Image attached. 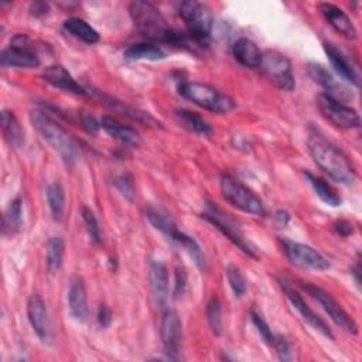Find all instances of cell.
<instances>
[{"label":"cell","instance_id":"cell-16","mask_svg":"<svg viewBox=\"0 0 362 362\" xmlns=\"http://www.w3.org/2000/svg\"><path fill=\"white\" fill-rule=\"evenodd\" d=\"M307 69H308V74L310 76L313 78V81L315 83H318L325 92V95L339 100V102H345L348 99H352V92L345 88L342 83H339L332 75L331 72L322 66L321 64H317V62H310L307 65Z\"/></svg>","mask_w":362,"mask_h":362},{"label":"cell","instance_id":"cell-18","mask_svg":"<svg viewBox=\"0 0 362 362\" xmlns=\"http://www.w3.org/2000/svg\"><path fill=\"white\" fill-rule=\"evenodd\" d=\"M68 308L75 321L83 322L88 317V298L85 283L79 276H72L68 281Z\"/></svg>","mask_w":362,"mask_h":362},{"label":"cell","instance_id":"cell-27","mask_svg":"<svg viewBox=\"0 0 362 362\" xmlns=\"http://www.w3.org/2000/svg\"><path fill=\"white\" fill-rule=\"evenodd\" d=\"M123 55L127 59H147V61H157V59L165 58L164 49L154 42L132 44L124 49Z\"/></svg>","mask_w":362,"mask_h":362},{"label":"cell","instance_id":"cell-41","mask_svg":"<svg viewBox=\"0 0 362 362\" xmlns=\"http://www.w3.org/2000/svg\"><path fill=\"white\" fill-rule=\"evenodd\" d=\"M272 348H274V351L277 352V355H279V358L281 361H288L291 358V355H290V345H288V342H287V339L284 337L276 335Z\"/></svg>","mask_w":362,"mask_h":362},{"label":"cell","instance_id":"cell-1","mask_svg":"<svg viewBox=\"0 0 362 362\" xmlns=\"http://www.w3.org/2000/svg\"><path fill=\"white\" fill-rule=\"evenodd\" d=\"M129 13L134 25L148 40L175 47L187 45L189 38L188 33L185 34L171 28L154 4L141 0L132 1L129 4Z\"/></svg>","mask_w":362,"mask_h":362},{"label":"cell","instance_id":"cell-19","mask_svg":"<svg viewBox=\"0 0 362 362\" xmlns=\"http://www.w3.org/2000/svg\"><path fill=\"white\" fill-rule=\"evenodd\" d=\"M318 8H320L322 17L325 18V21L337 33H339L341 35H344L345 38H349V40H354L356 37V28L342 8H339L338 6H335L332 3H320Z\"/></svg>","mask_w":362,"mask_h":362},{"label":"cell","instance_id":"cell-17","mask_svg":"<svg viewBox=\"0 0 362 362\" xmlns=\"http://www.w3.org/2000/svg\"><path fill=\"white\" fill-rule=\"evenodd\" d=\"M42 79L48 82L51 86L58 88L65 92H71L75 95L85 96L88 95V90L79 85L75 78L62 66V65H48L42 69Z\"/></svg>","mask_w":362,"mask_h":362},{"label":"cell","instance_id":"cell-2","mask_svg":"<svg viewBox=\"0 0 362 362\" xmlns=\"http://www.w3.org/2000/svg\"><path fill=\"white\" fill-rule=\"evenodd\" d=\"M307 144L314 163L329 178L344 185H351L355 181L356 171L349 158L322 134L311 133Z\"/></svg>","mask_w":362,"mask_h":362},{"label":"cell","instance_id":"cell-13","mask_svg":"<svg viewBox=\"0 0 362 362\" xmlns=\"http://www.w3.org/2000/svg\"><path fill=\"white\" fill-rule=\"evenodd\" d=\"M161 342L164 352L168 359L177 361L181 358V339H182V324L175 310H165L160 325Z\"/></svg>","mask_w":362,"mask_h":362},{"label":"cell","instance_id":"cell-32","mask_svg":"<svg viewBox=\"0 0 362 362\" xmlns=\"http://www.w3.org/2000/svg\"><path fill=\"white\" fill-rule=\"evenodd\" d=\"M170 239H173V240H175L177 243H180V245L188 252V255L192 257V260L195 262V264H197L198 267H201V269L205 267V256H204V253H202L199 245L197 243V240H195L194 238L188 236L187 233L181 232V230L177 228V229L170 235Z\"/></svg>","mask_w":362,"mask_h":362},{"label":"cell","instance_id":"cell-44","mask_svg":"<svg viewBox=\"0 0 362 362\" xmlns=\"http://www.w3.org/2000/svg\"><path fill=\"white\" fill-rule=\"evenodd\" d=\"M82 126L90 132V133H96L99 129H100V124H99V120H96L95 117L92 116H83L82 117Z\"/></svg>","mask_w":362,"mask_h":362},{"label":"cell","instance_id":"cell-43","mask_svg":"<svg viewBox=\"0 0 362 362\" xmlns=\"http://www.w3.org/2000/svg\"><path fill=\"white\" fill-rule=\"evenodd\" d=\"M332 228H334V230H335L339 236H344V238H346V236H349V235L354 233V225H352L349 221H346V219H338V221H335L334 225H332Z\"/></svg>","mask_w":362,"mask_h":362},{"label":"cell","instance_id":"cell-24","mask_svg":"<svg viewBox=\"0 0 362 362\" xmlns=\"http://www.w3.org/2000/svg\"><path fill=\"white\" fill-rule=\"evenodd\" d=\"M232 52L235 59L247 68H259L262 61V51L259 47L249 38H238L233 42Z\"/></svg>","mask_w":362,"mask_h":362},{"label":"cell","instance_id":"cell-14","mask_svg":"<svg viewBox=\"0 0 362 362\" xmlns=\"http://www.w3.org/2000/svg\"><path fill=\"white\" fill-rule=\"evenodd\" d=\"M280 286H281V290L283 293L286 294L287 300L290 301V304L298 311V314L301 315V318L311 327L314 328L315 331H318L320 334H322L324 337H327L328 339H334V332L332 329L328 327V324L317 314L314 313L310 305L304 301V298L293 288L290 287L286 281H280Z\"/></svg>","mask_w":362,"mask_h":362},{"label":"cell","instance_id":"cell-15","mask_svg":"<svg viewBox=\"0 0 362 362\" xmlns=\"http://www.w3.org/2000/svg\"><path fill=\"white\" fill-rule=\"evenodd\" d=\"M27 318L34 332L42 342L51 341V321L47 305L38 294H31L27 300Z\"/></svg>","mask_w":362,"mask_h":362},{"label":"cell","instance_id":"cell-10","mask_svg":"<svg viewBox=\"0 0 362 362\" xmlns=\"http://www.w3.org/2000/svg\"><path fill=\"white\" fill-rule=\"evenodd\" d=\"M315 100H317V106H318V110L322 115V117H325L328 122H331L335 127L356 129L361 126V117L354 107H351L325 93H318Z\"/></svg>","mask_w":362,"mask_h":362},{"label":"cell","instance_id":"cell-11","mask_svg":"<svg viewBox=\"0 0 362 362\" xmlns=\"http://www.w3.org/2000/svg\"><path fill=\"white\" fill-rule=\"evenodd\" d=\"M0 64L8 68H37L40 58L30 38L17 34L13 37L10 47L1 51Z\"/></svg>","mask_w":362,"mask_h":362},{"label":"cell","instance_id":"cell-35","mask_svg":"<svg viewBox=\"0 0 362 362\" xmlns=\"http://www.w3.org/2000/svg\"><path fill=\"white\" fill-rule=\"evenodd\" d=\"M206 320L215 335L222 332V308L221 301L216 296H212L206 304Z\"/></svg>","mask_w":362,"mask_h":362},{"label":"cell","instance_id":"cell-40","mask_svg":"<svg viewBox=\"0 0 362 362\" xmlns=\"http://www.w3.org/2000/svg\"><path fill=\"white\" fill-rule=\"evenodd\" d=\"M187 287V272L182 266H175L174 269V297H181Z\"/></svg>","mask_w":362,"mask_h":362},{"label":"cell","instance_id":"cell-31","mask_svg":"<svg viewBox=\"0 0 362 362\" xmlns=\"http://www.w3.org/2000/svg\"><path fill=\"white\" fill-rule=\"evenodd\" d=\"M175 116L184 127H187L188 130H191L194 133L204 134V136L211 133L209 123L195 112H191L188 109H178V110H175Z\"/></svg>","mask_w":362,"mask_h":362},{"label":"cell","instance_id":"cell-12","mask_svg":"<svg viewBox=\"0 0 362 362\" xmlns=\"http://www.w3.org/2000/svg\"><path fill=\"white\" fill-rule=\"evenodd\" d=\"M281 247L287 259L296 266H300L304 269H313L318 272H324L329 269V262L327 260V257H324L320 252H317L314 247L308 245L283 239Z\"/></svg>","mask_w":362,"mask_h":362},{"label":"cell","instance_id":"cell-30","mask_svg":"<svg viewBox=\"0 0 362 362\" xmlns=\"http://www.w3.org/2000/svg\"><path fill=\"white\" fill-rule=\"evenodd\" d=\"M23 226V201L20 197H16L7 205L3 215V233L10 230V233H16Z\"/></svg>","mask_w":362,"mask_h":362},{"label":"cell","instance_id":"cell-47","mask_svg":"<svg viewBox=\"0 0 362 362\" xmlns=\"http://www.w3.org/2000/svg\"><path fill=\"white\" fill-rule=\"evenodd\" d=\"M351 273L354 274L355 281H356V284L359 286V284H361V260H359V259L356 260V263H355L354 267L351 269Z\"/></svg>","mask_w":362,"mask_h":362},{"label":"cell","instance_id":"cell-37","mask_svg":"<svg viewBox=\"0 0 362 362\" xmlns=\"http://www.w3.org/2000/svg\"><path fill=\"white\" fill-rule=\"evenodd\" d=\"M81 214H82V221L85 223V228H86V232L89 235V239L95 245H99L102 238H100V228H99V223H98V219H96L95 214L89 208H86V206L82 208Z\"/></svg>","mask_w":362,"mask_h":362},{"label":"cell","instance_id":"cell-28","mask_svg":"<svg viewBox=\"0 0 362 362\" xmlns=\"http://www.w3.org/2000/svg\"><path fill=\"white\" fill-rule=\"evenodd\" d=\"M304 175L321 201H324L327 205H331V206L341 205L342 199L339 194L324 178L314 175L310 171H304Z\"/></svg>","mask_w":362,"mask_h":362},{"label":"cell","instance_id":"cell-9","mask_svg":"<svg viewBox=\"0 0 362 362\" xmlns=\"http://www.w3.org/2000/svg\"><path fill=\"white\" fill-rule=\"evenodd\" d=\"M300 287L303 290H305L313 298H315L321 307L325 310V313L329 315V318L344 331L349 332V334H358V325L355 322V320L341 307V304L324 288L311 284L308 281H300Z\"/></svg>","mask_w":362,"mask_h":362},{"label":"cell","instance_id":"cell-25","mask_svg":"<svg viewBox=\"0 0 362 362\" xmlns=\"http://www.w3.org/2000/svg\"><path fill=\"white\" fill-rule=\"evenodd\" d=\"M1 130H3L4 139L7 140V143L11 147H14V148L23 147V144L25 141L24 129L21 127L16 115L7 109H4L1 112Z\"/></svg>","mask_w":362,"mask_h":362},{"label":"cell","instance_id":"cell-45","mask_svg":"<svg viewBox=\"0 0 362 362\" xmlns=\"http://www.w3.org/2000/svg\"><path fill=\"white\" fill-rule=\"evenodd\" d=\"M30 11H31V14H34V16H44V14L48 13V3H44V1H34V3H31Z\"/></svg>","mask_w":362,"mask_h":362},{"label":"cell","instance_id":"cell-23","mask_svg":"<svg viewBox=\"0 0 362 362\" xmlns=\"http://www.w3.org/2000/svg\"><path fill=\"white\" fill-rule=\"evenodd\" d=\"M324 47V51L332 65V68L335 69V72L342 78L345 79L346 82L358 86L359 85V76L358 74L355 72L354 66L348 62V59L345 58V55L331 42H324L322 44Z\"/></svg>","mask_w":362,"mask_h":362},{"label":"cell","instance_id":"cell-46","mask_svg":"<svg viewBox=\"0 0 362 362\" xmlns=\"http://www.w3.org/2000/svg\"><path fill=\"white\" fill-rule=\"evenodd\" d=\"M274 218L279 221V223H281V225H287V222L290 221V215H288V212H286V211H283V209H279L276 214H274Z\"/></svg>","mask_w":362,"mask_h":362},{"label":"cell","instance_id":"cell-21","mask_svg":"<svg viewBox=\"0 0 362 362\" xmlns=\"http://www.w3.org/2000/svg\"><path fill=\"white\" fill-rule=\"evenodd\" d=\"M95 95H96V96L102 100V103L106 105L110 110H113V112H116V113H120V115H123V116H126V117H130V119H133V120H136V122H139V123H141V124H144V126L160 127V122H157L151 115H148V113H146V112H141V110H139V109H134V107L126 105L124 102L117 100V99H115V98H112V96L103 95V93H100L99 90H96Z\"/></svg>","mask_w":362,"mask_h":362},{"label":"cell","instance_id":"cell-4","mask_svg":"<svg viewBox=\"0 0 362 362\" xmlns=\"http://www.w3.org/2000/svg\"><path fill=\"white\" fill-rule=\"evenodd\" d=\"M178 93L182 98L198 105L199 107H204L214 113H228L236 107L235 100L229 95L218 90L208 83L197 81L181 82L178 85Z\"/></svg>","mask_w":362,"mask_h":362},{"label":"cell","instance_id":"cell-5","mask_svg":"<svg viewBox=\"0 0 362 362\" xmlns=\"http://www.w3.org/2000/svg\"><path fill=\"white\" fill-rule=\"evenodd\" d=\"M178 13L187 25L189 38L198 44H206L214 27L211 8L204 3L187 0L180 4Z\"/></svg>","mask_w":362,"mask_h":362},{"label":"cell","instance_id":"cell-26","mask_svg":"<svg viewBox=\"0 0 362 362\" xmlns=\"http://www.w3.org/2000/svg\"><path fill=\"white\" fill-rule=\"evenodd\" d=\"M64 28L78 40L86 42V44H96L100 37L99 33L85 20L79 17H71L64 21Z\"/></svg>","mask_w":362,"mask_h":362},{"label":"cell","instance_id":"cell-29","mask_svg":"<svg viewBox=\"0 0 362 362\" xmlns=\"http://www.w3.org/2000/svg\"><path fill=\"white\" fill-rule=\"evenodd\" d=\"M64 253H65V243L62 238L59 236L49 238L45 246V264H47V270L51 274L59 272L64 262Z\"/></svg>","mask_w":362,"mask_h":362},{"label":"cell","instance_id":"cell-34","mask_svg":"<svg viewBox=\"0 0 362 362\" xmlns=\"http://www.w3.org/2000/svg\"><path fill=\"white\" fill-rule=\"evenodd\" d=\"M144 215L156 229H158L167 236H170L177 229V225L174 223V221L164 211L156 206H146Z\"/></svg>","mask_w":362,"mask_h":362},{"label":"cell","instance_id":"cell-33","mask_svg":"<svg viewBox=\"0 0 362 362\" xmlns=\"http://www.w3.org/2000/svg\"><path fill=\"white\" fill-rule=\"evenodd\" d=\"M47 202L52 218L61 221L65 209V192L59 182H52L47 187Z\"/></svg>","mask_w":362,"mask_h":362},{"label":"cell","instance_id":"cell-3","mask_svg":"<svg viewBox=\"0 0 362 362\" xmlns=\"http://www.w3.org/2000/svg\"><path fill=\"white\" fill-rule=\"evenodd\" d=\"M30 120L38 134L52 147V150L59 154V157L68 165L75 164L81 158L82 148L78 140L54 119L41 110H34L30 115Z\"/></svg>","mask_w":362,"mask_h":362},{"label":"cell","instance_id":"cell-42","mask_svg":"<svg viewBox=\"0 0 362 362\" xmlns=\"http://www.w3.org/2000/svg\"><path fill=\"white\" fill-rule=\"evenodd\" d=\"M96 320H98V324L102 327V328H107L112 322V311L107 305L105 304H100L98 307V314H96Z\"/></svg>","mask_w":362,"mask_h":362},{"label":"cell","instance_id":"cell-8","mask_svg":"<svg viewBox=\"0 0 362 362\" xmlns=\"http://www.w3.org/2000/svg\"><path fill=\"white\" fill-rule=\"evenodd\" d=\"M262 72L281 90H293L296 86V79L293 74V66L290 59L274 49H267L262 52L260 66Z\"/></svg>","mask_w":362,"mask_h":362},{"label":"cell","instance_id":"cell-7","mask_svg":"<svg viewBox=\"0 0 362 362\" xmlns=\"http://www.w3.org/2000/svg\"><path fill=\"white\" fill-rule=\"evenodd\" d=\"M206 208L208 209L206 212L202 214V218L211 225H214L223 236H226L245 255H247L249 257H256V253L253 247L249 245V242L245 239L239 228V223L228 212H225L222 208H219L212 202H208Z\"/></svg>","mask_w":362,"mask_h":362},{"label":"cell","instance_id":"cell-38","mask_svg":"<svg viewBox=\"0 0 362 362\" xmlns=\"http://www.w3.org/2000/svg\"><path fill=\"white\" fill-rule=\"evenodd\" d=\"M250 321H252V324L255 325L256 331L259 332L260 338H262V339H263L269 346H272V345H273V342H274L276 335L272 332V329H270L269 324H267V322L262 318V315H260V314H257L255 310H252V311H250Z\"/></svg>","mask_w":362,"mask_h":362},{"label":"cell","instance_id":"cell-20","mask_svg":"<svg viewBox=\"0 0 362 362\" xmlns=\"http://www.w3.org/2000/svg\"><path fill=\"white\" fill-rule=\"evenodd\" d=\"M148 280H150V288L151 294L154 297V301L157 305L164 307L168 300V269L167 266L160 260H151L148 267Z\"/></svg>","mask_w":362,"mask_h":362},{"label":"cell","instance_id":"cell-39","mask_svg":"<svg viewBox=\"0 0 362 362\" xmlns=\"http://www.w3.org/2000/svg\"><path fill=\"white\" fill-rule=\"evenodd\" d=\"M115 185L119 189V192L127 199V201H133L134 199V182L130 174H122L115 180Z\"/></svg>","mask_w":362,"mask_h":362},{"label":"cell","instance_id":"cell-6","mask_svg":"<svg viewBox=\"0 0 362 362\" xmlns=\"http://www.w3.org/2000/svg\"><path fill=\"white\" fill-rule=\"evenodd\" d=\"M219 187L223 199L232 206L252 215H264L266 211L262 199L249 187H246L236 178L223 174L221 177Z\"/></svg>","mask_w":362,"mask_h":362},{"label":"cell","instance_id":"cell-36","mask_svg":"<svg viewBox=\"0 0 362 362\" xmlns=\"http://www.w3.org/2000/svg\"><path fill=\"white\" fill-rule=\"evenodd\" d=\"M225 273H226L229 286H230L235 297H242L245 294V291H246V287H247L246 279H245L242 270L238 266H235V264H229L226 267Z\"/></svg>","mask_w":362,"mask_h":362},{"label":"cell","instance_id":"cell-22","mask_svg":"<svg viewBox=\"0 0 362 362\" xmlns=\"http://www.w3.org/2000/svg\"><path fill=\"white\" fill-rule=\"evenodd\" d=\"M99 124L110 137L122 141L123 144L139 146L141 141L140 134L133 127L123 124L110 116H102V119H99Z\"/></svg>","mask_w":362,"mask_h":362}]
</instances>
